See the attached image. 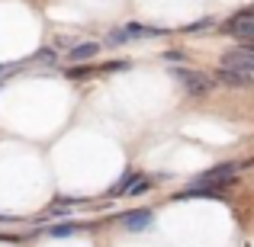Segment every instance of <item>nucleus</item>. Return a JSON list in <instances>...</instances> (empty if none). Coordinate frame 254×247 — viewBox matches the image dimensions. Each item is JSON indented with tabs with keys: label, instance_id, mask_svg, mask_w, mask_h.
<instances>
[{
	"label": "nucleus",
	"instance_id": "obj_5",
	"mask_svg": "<svg viewBox=\"0 0 254 247\" xmlns=\"http://www.w3.org/2000/svg\"><path fill=\"white\" fill-rule=\"evenodd\" d=\"M119 32H123V42H138V39H158V36H168V29H161V26H145V23H126L119 26Z\"/></svg>",
	"mask_w": 254,
	"mask_h": 247
},
{
	"label": "nucleus",
	"instance_id": "obj_14",
	"mask_svg": "<svg viewBox=\"0 0 254 247\" xmlns=\"http://www.w3.org/2000/svg\"><path fill=\"white\" fill-rule=\"evenodd\" d=\"M0 241H3V244H19L23 238H19V235H10V231H0Z\"/></svg>",
	"mask_w": 254,
	"mask_h": 247
},
{
	"label": "nucleus",
	"instance_id": "obj_3",
	"mask_svg": "<svg viewBox=\"0 0 254 247\" xmlns=\"http://www.w3.org/2000/svg\"><path fill=\"white\" fill-rule=\"evenodd\" d=\"M219 68L229 71H242V74H254V49L251 45H238V49H229L222 55V64Z\"/></svg>",
	"mask_w": 254,
	"mask_h": 247
},
{
	"label": "nucleus",
	"instance_id": "obj_9",
	"mask_svg": "<svg viewBox=\"0 0 254 247\" xmlns=\"http://www.w3.org/2000/svg\"><path fill=\"white\" fill-rule=\"evenodd\" d=\"M135 177H138V170H126L123 177H119L116 183L110 186V193H106V196H110V199H119V196H126V193H129V186L135 183Z\"/></svg>",
	"mask_w": 254,
	"mask_h": 247
},
{
	"label": "nucleus",
	"instance_id": "obj_1",
	"mask_svg": "<svg viewBox=\"0 0 254 247\" xmlns=\"http://www.w3.org/2000/svg\"><path fill=\"white\" fill-rule=\"evenodd\" d=\"M219 36H232L238 45H251L254 42V6H238L229 19L216 26Z\"/></svg>",
	"mask_w": 254,
	"mask_h": 247
},
{
	"label": "nucleus",
	"instance_id": "obj_13",
	"mask_svg": "<svg viewBox=\"0 0 254 247\" xmlns=\"http://www.w3.org/2000/svg\"><path fill=\"white\" fill-rule=\"evenodd\" d=\"M164 61H168V64H180V61H184V51H180V49H168V51H164Z\"/></svg>",
	"mask_w": 254,
	"mask_h": 247
},
{
	"label": "nucleus",
	"instance_id": "obj_10",
	"mask_svg": "<svg viewBox=\"0 0 254 247\" xmlns=\"http://www.w3.org/2000/svg\"><path fill=\"white\" fill-rule=\"evenodd\" d=\"M97 74V64H71L68 68V81H74V84H84V81H90V77Z\"/></svg>",
	"mask_w": 254,
	"mask_h": 247
},
{
	"label": "nucleus",
	"instance_id": "obj_12",
	"mask_svg": "<svg viewBox=\"0 0 254 247\" xmlns=\"http://www.w3.org/2000/svg\"><path fill=\"white\" fill-rule=\"evenodd\" d=\"M132 61L119 58V61H106V64H97V74H116V71H129Z\"/></svg>",
	"mask_w": 254,
	"mask_h": 247
},
{
	"label": "nucleus",
	"instance_id": "obj_7",
	"mask_svg": "<svg viewBox=\"0 0 254 247\" xmlns=\"http://www.w3.org/2000/svg\"><path fill=\"white\" fill-rule=\"evenodd\" d=\"M81 231H87L84 222H58V225H49L42 235H45V238H55V241H68V238L81 235Z\"/></svg>",
	"mask_w": 254,
	"mask_h": 247
},
{
	"label": "nucleus",
	"instance_id": "obj_11",
	"mask_svg": "<svg viewBox=\"0 0 254 247\" xmlns=\"http://www.w3.org/2000/svg\"><path fill=\"white\" fill-rule=\"evenodd\" d=\"M206 29H216V19H209V16H203V19H196V23H190V26H184V36H203Z\"/></svg>",
	"mask_w": 254,
	"mask_h": 247
},
{
	"label": "nucleus",
	"instance_id": "obj_4",
	"mask_svg": "<svg viewBox=\"0 0 254 247\" xmlns=\"http://www.w3.org/2000/svg\"><path fill=\"white\" fill-rule=\"evenodd\" d=\"M116 222L123 225L126 231L138 235V231H145V228H151V225H155V212H151V209H129V212H119Z\"/></svg>",
	"mask_w": 254,
	"mask_h": 247
},
{
	"label": "nucleus",
	"instance_id": "obj_2",
	"mask_svg": "<svg viewBox=\"0 0 254 247\" xmlns=\"http://www.w3.org/2000/svg\"><path fill=\"white\" fill-rule=\"evenodd\" d=\"M171 77L177 84H184L187 93H193V97H206V93L212 90V81L203 74V71H190V68H174L171 64Z\"/></svg>",
	"mask_w": 254,
	"mask_h": 247
},
{
	"label": "nucleus",
	"instance_id": "obj_6",
	"mask_svg": "<svg viewBox=\"0 0 254 247\" xmlns=\"http://www.w3.org/2000/svg\"><path fill=\"white\" fill-rule=\"evenodd\" d=\"M212 81L219 87H232V90H248L251 87V74H242V71H229V68H219L212 74Z\"/></svg>",
	"mask_w": 254,
	"mask_h": 247
},
{
	"label": "nucleus",
	"instance_id": "obj_8",
	"mask_svg": "<svg viewBox=\"0 0 254 247\" xmlns=\"http://www.w3.org/2000/svg\"><path fill=\"white\" fill-rule=\"evenodd\" d=\"M97 55H100V42H81V39H77V42L68 49V61L71 64H84V61H90V58H97Z\"/></svg>",
	"mask_w": 254,
	"mask_h": 247
}]
</instances>
